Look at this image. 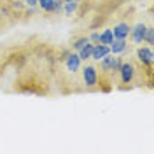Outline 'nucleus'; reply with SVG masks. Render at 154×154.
Returning a JSON list of instances; mask_svg holds the SVG:
<instances>
[{
  "label": "nucleus",
  "instance_id": "obj_13",
  "mask_svg": "<svg viewBox=\"0 0 154 154\" xmlns=\"http://www.w3.org/2000/svg\"><path fill=\"white\" fill-rule=\"evenodd\" d=\"M88 42H89V38H88V35H82V37L75 38V40L72 42V49H74V51L77 53V51H79L81 48H84V46H86Z\"/></svg>",
  "mask_w": 154,
  "mask_h": 154
},
{
  "label": "nucleus",
  "instance_id": "obj_19",
  "mask_svg": "<svg viewBox=\"0 0 154 154\" xmlns=\"http://www.w3.org/2000/svg\"><path fill=\"white\" fill-rule=\"evenodd\" d=\"M37 2L38 0H25V5L26 7H37Z\"/></svg>",
  "mask_w": 154,
  "mask_h": 154
},
{
  "label": "nucleus",
  "instance_id": "obj_18",
  "mask_svg": "<svg viewBox=\"0 0 154 154\" xmlns=\"http://www.w3.org/2000/svg\"><path fill=\"white\" fill-rule=\"evenodd\" d=\"M88 38H89V42L98 44V42H100V33H98V32H93L91 35H88Z\"/></svg>",
  "mask_w": 154,
  "mask_h": 154
},
{
  "label": "nucleus",
  "instance_id": "obj_15",
  "mask_svg": "<svg viewBox=\"0 0 154 154\" xmlns=\"http://www.w3.org/2000/svg\"><path fill=\"white\" fill-rule=\"evenodd\" d=\"M144 42L147 44V46H152V44H154V28H152V26H147V28H145Z\"/></svg>",
  "mask_w": 154,
  "mask_h": 154
},
{
  "label": "nucleus",
  "instance_id": "obj_16",
  "mask_svg": "<svg viewBox=\"0 0 154 154\" xmlns=\"http://www.w3.org/2000/svg\"><path fill=\"white\" fill-rule=\"evenodd\" d=\"M121 58H119V54H114V58H112V67H110V74H117V70H119V67H121Z\"/></svg>",
  "mask_w": 154,
  "mask_h": 154
},
{
  "label": "nucleus",
  "instance_id": "obj_4",
  "mask_svg": "<svg viewBox=\"0 0 154 154\" xmlns=\"http://www.w3.org/2000/svg\"><path fill=\"white\" fill-rule=\"evenodd\" d=\"M63 61H65V68L68 72H72V74L79 72L81 67H82V61H81V58L77 56V53H68L67 56L63 58Z\"/></svg>",
  "mask_w": 154,
  "mask_h": 154
},
{
  "label": "nucleus",
  "instance_id": "obj_14",
  "mask_svg": "<svg viewBox=\"0 0 154 154\" xmlns=\"http://www.w3.org/2000/svg\"><path fill=\"white\" fill-rule=\"evenodd\" d=\"M53 2L54 0H38L37 5L40 11H44V12H49L51 14V11H53Z\"/></svg>",
  "mask_w": 154,
  "mask_h": 154
},
{
  "label": "nucleus",
  "instance_id": "obj_3",
  "mask_svg": "<svg viewBox=\"0 0 154 154\" xmlns=\"http://www.w3.org/2000/svg\"><path fill=\"white\" fill-rule=\"evenodd\" d=\"M117 74L121 77V82L126 86V84L133 82L135 75H137V68H135V65L131 61H121V67L117 70Z\"/></svg>",
  "mask_w": 154,
  "mask_h": 154
},
{
  "label": "nucleus",
  "instance_id": "obj_9",
  "mask_svg": "<svg viewBox=\"0 0 154 154\" xmlns=\"http://www.w3.org/2000/svg\"><path fill=\"white\" fill-rule=\"evenodd\" d=\"M93 42H88L84 48H81L77 51V56L81 58V61H89L91 60V51H93Z\"/></svg>",
  "mask_w": 154,
  "mask_h": 154
},
{
  "label": "nucleus",
  "instance_id": "obj_21",
  "mask_svg": "<svg viewBox=\"0 0 154 154\" xmlns=\"http://www.w3.org/2000/svg\"><path fill=\"white\" fill-rule=\"evenodd\" d=\"M63 2H81V0H63Z\"/></svg>",
  "mask_w": 154,
  "mask_h": 154
},
{
  "label": "nucleus",
  "instance_id": "obj_8",
  "mask_svg": "<svg viewBox=\"0 0 154 154\" xmlns=\"http://www.w3.org/2000/svg\"><path fill=\"white\" fill-rule=\"evenodd\" d=\"M128 48V42L126 38H114V42L110 44V53L112 54H123Z\"/></svg>",
  "mask_w": 154,
  "mask_h": 154
},
{
  "label": "nucleus",
  "instance_id": "obj_1",
  "mask_svg": "<svg viewBox=\"0 0 154 154\" xmlns=\"http://www.w3.org/2000/svg\"><path fill=\"white\" fill-rule=\"evenodd\" d=\"M81 79H82V84L89 89L98 86V81H100V75H98V68L93 65V63H86L84 67H81Z\"/></svg>",
  "mask_w": 154,
  "mask_h": 154
},
{
  "label": "nucleus",
  "instance_id": "obj_6",
  "mask_svg": "<svg viewBox=\"0 0 154 154\" xmlns=\"http://www.w3.org/2000/svg\"><path fill=\"white\" fill-rule=\"evenodd\" d=\"M130 32H131V25L126 23V21H123V23L114 25V28H112V35H114V38H128L130 37Z\"/></svg>",
  "mask_w": 154,
  "mask_h": 154
},
{
  "label": "nucleus",
  "instance_id": "obj_5",
  "mask_svg": "<svg viewBox=\"0 0 154 154\" xmlns=\"http://www.w3.org/2000/svg\"><path fill=\"white\" fill-rule=\"evenodd\" d=\"M145 28H147V25H145V23H137L135 26H131L130 37H131V42H133L135 46H140V44H144Z\"/></svg>",
  "mask_w": 154,
  "mask_h": 154
},
{
  "label": "nucleus",
  "instance_id": "obj_17",
  "mask_svg": "<svg viewBox=\"0 0 154 154\" xmlns=\"http://www.w3.org/2000/svg\"><path fill=\"white\" fill-rule=\"evenodd\" d=\"M63 11V0H54L53 2V11H51V14H60Z\"/></svg>",
  "mask_w": 154,
  "mask_h": 154
},
{
  "label": "nucleus",
  "instance_id": "obj_7",
  "mask_svg": "<svg viewBox=\"0 0 154 154\" xmlns=\"http://www.w3.org/2000/svg\"><path fill=\"white\" fill-rule=\"evenodd\" d=\"M109 53H110V48H109V46H105V44H95V46H93V51H91V60L98 63V61L103 56H107Z\"/></svg>",
  "mask_w": 154,
  "mask_h": 154
},
{
  "label": "nucleus",
  "instance_id": "obj_11",
  "mask_svg": "<svg viewBox=\"0 0 154 154\" xmlns=\"http://www.w3.org/2000/svg\"><path fill=\"white\" fill-rule=\"evenodd\" d=\"M112 58L114 54L112 53H109L107 56H103L98 63H100V68H102V72H105V74H110V67H112Z\"/></svg>",
  "mask_w": 154,
  "mask_h": 154
},
{
  "label": "nucleus",
  "instance_id": "obj_2",
  "mask_svg": "<svg viewBox=\"0 0 154 154\" xmlns=\"http://www.w3.org/2000/svg\"><path fill=\"white\" fill-rule=\"evenodd\" d=\"M137 60L147 67V72H152V65H154V53H152V46H137Z\"/></svg>",
  "mask_w": 154,
  "mask_h": 154
},
{
  "label": "nucleus",
  "instance_id": "obj_20",
  "mask_svg": "<svg viewBox=\"0 0 154 154\" xmlns=\"http://www.w3.org/2000/svg\"><path fill=\"white\" fill-rule=\"evenodd\" d=\"M12 7H14V9H23L21 0H12Z\"/></svg>",
  "mask_w": 154,
  "mask_h": 154
},
{
  "label": "nucleus",
  "instance_id": "obj_10",
  "mask_svg": "<svg viewBox=\"0 0 154 154\" xmlns=\"http://www.w3.org/2000/svg\"><path fill=\"white\" fill-rule=\"evenodd\" d=\"M114 42V35H112V28H105L102 33H100V42L98 44H105L110 48V44Z\"/></svg>",
  "mask_w": 154,
  "mask_h": 154
},
{
  "label": "nucleus",
  "instance_id": "obj_12",
  "mask_svg": "<svg viewBox=\"0 0 154 154\" xmlns=\"http://www.w3.org/2000/svg\"><path fill=\"white\" fill-rule=\"evenodd\" d=\"M79 4H81V2H63V11H61V12H63L65 16H72V14L77 12Z\"/></svg>",
  "mask_w": 154,
  "mask_h": 154
}]
</instances>
